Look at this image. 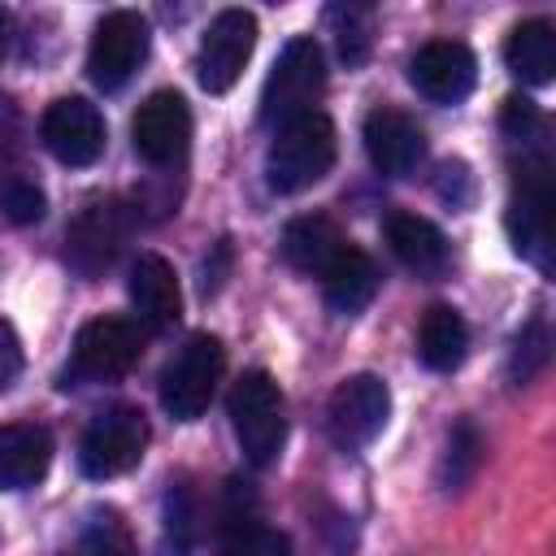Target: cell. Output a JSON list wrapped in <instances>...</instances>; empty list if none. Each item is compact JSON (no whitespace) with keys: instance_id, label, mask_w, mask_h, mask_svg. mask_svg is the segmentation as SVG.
Returning a JSON list of instances; mask_svg holds the SVG:
<instances>
[{"instance_id":"6da1fadb","label":"cell","mask_w":556,"mask_h":556,"mask_svg":"<svg viewBox=\"0 0 556 556\" xmlns=\"http://www.w3.org/2000/svg\"><path fill=\"white\" fill-rule=\"evenodd\" d=\"M334 152H339L334 122L321 109L282 122L274 130V143H269V156H265V182H269V191L274 195L308 191L313 182H321L330 174Z\"/></svg>"},{"instance_id":"7a4b0ae2","label":"cell","mask_w":556,"mask_h":556,"mask_svg":"<svg viewBox=\"0 0 556 556\" xmlns=\"http://www.w3.org/2000/svg\"><path fill=\"white\" fill-rule=\"evenodd\" d=\"M226 413H230V426H235L243 460L252 469L274 465L282 443H287V400H282V387L265 369H248L230 387Z\"/></svg>"},{"instance_id":"3957f363","label":"cell","mask_w":556,"mask_h":556,"mask_svg":"<svg viewBox=\"0 0 556 556\" xmlns=\"http://www.w3.org/2000/svg\"><path fill=\"white\" fill-rule=\"evenodd\" d=\"M326 91V56H321V43L313 35H295L287 39V48L278 52L269 78H265V91H261V122L265 126H282L300 113H313L317 100Z\"/></svg>"},{"instance_id":"277c9868","label":"cell","mask_w":556,"mask_h":556,"mask_svg":"<svg viewBox=\"0 0 556 556\" xmlns=\"http://www.w3.org/2000/svg\"><path fill=\"white\" fill-rule=\"evenodd\" d=\"M222 369H226V348L217 334H191L178 356L165 365L161 374V408L174 417V421H195L204 417V408L213 404L217 395V382H222Z\"/></svg>"},{"instance_id":"5b68a950","label":"cell","mask_w":556,"mask_h":556,"mask_svg":"<svg viewBox=\"0 0 556 556\" xmlns=\"http://www.w3.org/2000/svg\"><path fill=\"white\" fill-rule=\"evenodd\" d=\"M148 447V421L135 404H113L91 417L83 443H78V465L87 478L104 482L117 473H130L143 460Z\"/></svg>"},{"instance_id":"8992f818","label":"cell","mask_w":556,"mask_h":556,"mask_svg":"<svg viewBox=\"0 0 556 556\" xmlns=\"http://www.w3.org/2000/svg\"><path fill=\"white\" fill-rule=\"evenodd\" d=\"M508 235L521 256H530L543 274L552 269V169L543 152L526 156L517 169V187L508 200Z\"/></svg>"},{"instance_id":"52a82bcc","label":"cell","mask_w":556,"mask_h":556,"mask_svg":"<svg viewBox=\"0 0 556 556\" xmlns=\"http://www.w3.org/2000/svg\"><path fill=\"white\" fill-rule=\"evenodd\" d=\"M148 43H152V26L143 13L135 9H113L100 17L96 35H91V48H87V74L96 87L104 91H117L148 56Z\"/></svg>"},{"instance_id":"ba28073f","label":"cell","mask_w":556,"mask_h":556,"mask_svg":"<svg viewBox=\"0 0 556 556\" xmlns=\"http://www.w3.org/2000/svg\"><path fill=\"white\" fill-rule=\"evenodd\" d=\"M387 417H391V387L378 374H352V378H343L334 387V395H330V408H326L330 439L343 452L369 447L382 434Z\"/></svg>"},{"instance_id":"9c48e42d","label":"cell","mask_w":556,"mask_h":556,"mask_svg":"<svg viewBox=\"0 0 556 556\" xmlns=\"http://www.w3.org/2000/svg\"><path fill=\"white\" fill-rule=\"evenodd\" d=\"M252 48H256V17L248 9H222L204 39H200V52H195V78L208 96H222L239 83L243 65L252 61Z\"/></svg>"},{"instance_id":"30bf717a","label":"cell","mask_w":556,"mask_h":556,"mask_svg":"<svg viewBox=\"0 0 556 556\" xmlns=\"http://www.w3.org/2000/svg\"><path fill=\"white\" fill-rule=\"evenodd\" d=\"M39 135H43V148L61 161V165H96L100 152H104V117L91 100L83 96H61L43 109V122H39Z\"/></svg>"},{"instance_id":"8fae6325","label":"cell","mask_w":556,"mask_h":556,"mask_svg":"<svg viewBox=\"0 0 556 556\" xmlns=\"http://www.w3.org/2000/svg\"><path fill=\"white\" fill-rule=\"evenodd\" d=\"M126 230H130V217H126V208L117 200H91L70 222V230H65V256H70V265L83 278H100L117 261V252L126 243Z\"/></svg>"},{"instance_id":"7c38bea8","label":"cell","mask_w":556,"mask_h":556,"mask_svg":"<svg viewBox=\"0 0 556 556\" xmlns=\"http://www.w3.org/2000/svg\"><path fill=\"white\" fill-rule=\"evenodd\" d=\"M135 152L148 165H174L191 148V109L178 91H152L130 122Z\"/></svg>"},{"instance_id":"4fadbf2b","label":"cell","mask_w":556,"mask_h":556,"mask_svg":"<svg viewBox=\"0 0 556 556\" xmlns=\"http://www.w3.org/2000/svg\"><path fill=\"white\" fill-rule=\"evenodd\" d=\"M143 352V330L130 317H91L74 339V374L122 378Z\"/></svg>"},{"instance_id":"5bb4252c","label":"cell","mask_w":556,"mask_h":556,"mask_svg":"<svg viewBox=\"0 0 556 556\" xmlns=\"http://www.w3.org/2000/svg\"><path fill=\"white\" fill-rule=\"evenodd\" d=\"M408 83L434 104H460L478 83V61L460 39H430L413 52Z\"/></svg>"},{"instance_id":"9a60e30c","label":"cell","mask_w":556,"mask_h":556,"mask_svg":"<svg viewBox=\"0 0 556 556\" xmlns=\"http://www.w3.org/2000/svg\"><path fill=\"white\" fill-rule=\"evenodd\" d=\"M365 152H369V161H374L378 174L408 178L426 161V130L404 109L382 104V109H374L365 117Z\"/></svg>"},{"instance_id":"2e32d148","label":"cell","mask_w":556,"mask_h":556,"mask_svg":"<svg viewBox=\"0 0 556 556\" xmlns=\"http://www.w3.org/2000/svg\"><path fill=\"white\" fill-rule=\"evenodd\" d=\"M126 291H130V304H135V313L148 330H169L182 317V287H178L174 265L161 252H139L135 256Z\"/></svg>"},{"instance_id":"e0dca14e","label":"cell","mask_w":556,"mask_h":556,"mask_svg":"<svg viewBox=\"0 0 556 556\" xmlns=\"http://www.w3.org/2000/svg\"><path fill=\"white\" fill-rule=\"evenodd\" d=\"M52 465V434L39 421L0 426V491L35 486Z\"/></svg>"},{"instance_id":"ac0fdd59","label":"cell","mask_w":556,"mask_h":556,"mask_svg":"<svg viewBox=\"0 0 556 556\" xmlns=\"http://www.w3.org/2000/svg\"><path fill=\"white\" fill-rule=\"evenodd\" d=\"M343 248H348V235L326 213H304V217L287 222V230H282V256H287V265L300 269V274H308V278H321L339 261Z\"/></svg>"},{"instance_id":"d6986e66","label":"cell","mask_w":556,"mask_h":556,"mask_svg":"<svg viewBox=\"0 0 556 556\" xmlns=\"http://www.w3.org/2000/svg\"><path fill=\"white\" fill-rule=\"evenodd\" d=\"M387 243L395 252V261L421 278H439L447 269V239L434 222L417 217V213H391L387 217Z\"/></svg>"},{"instance_id":"ffe728a7","label":"cell","mask_w":556,"mask_h":556,"mask_svg":"<svg viewBox=\"0 0 556 556\" xmlns=\"http://www.w3.org/2000/svg\"><path fill=\"white\" fill-rule=\"evenodd\" d=\"M504 65L526 87H547L556 78V30H552V22L534 17V22L513 26L508 39H504Z\"/></svg>"},{"instance_id":"44dd1931","label":"cell","mask_w":556,"mask_h":556,"mask_svg":"<svg viewBox=\"0 0 556 556\" xmlns=\"http://www.w3.org/2000/svg\"><path fill=\"white\" fill-rule=\"evenodd\" d=\"M378 265H374V256L369 252H361L356 243H348L343 252H339V261L321 274V287H326V304L334 308V313H343V317H352V313H361L374 295H378Z\"/></svg>"},{"instance_id":"7402d4cb","label":"cell","mask_w":556,"mask_h":556,"mask_svg":"<svg viewBox=\"0 0 556 556\" xmlns=\"http://www.w3.org/2000/svg\"><path fill=\"white\" fill-rule=\"evenodd\" d=\"M469 352V326L456 308L447 304H430L421 313V326H417V356L426 369L434 374H452Z\"/></svg>"},{"instance_id":"603a6c76","label":"cell","mask_w":556,"mask_h":556,"mask_svg":"<svg viewBox=\"0 0 556 556\" xmlns=\"http://www.w3.org/2000/svg\"><path fill=\"white\" fill-rule=\"evenodd\" d=\"M265 530L261 521V500L248 482L230 478L222 508H217V552L222 556H248V547L256 543V534Z\"/></svg>"},{"instance_id":"cb8c5ba5","label":"cell","mask_w":556,"mask_h":556,"mask_svg":"<svg viewBox=\"0 0 556 556\" xmlns=\"http://www.w3.org/2000/svg\"><path fill=\"white\" fill-rule=\"evenodd\" d=\"M326 26L334 30V48L348 65H361L369 56L374 43V9L369 4H330L326 9Z\"/></svg>"},{"instance_id":"d4e9b609","label":"cell","mask_w":556,"mask_h":556,"mask_svg":"<svg viewBox=\"0 0 556 556\" xmlns=\"http://www.w3.org/2000/svg\"><path fill=\"white\" fill-rule=\"evenodd\" d=\"M482 465V434L473 421H456V430L447 434V456H443V486L460 491Z\"/></svg>"},{"instance_id":"484cf974","label":"cell","mask_w":556,"mask_h":556,"mask_svg":"<svg viewBox=\"0 0 556 556\" xmlns=\"http://www.w3.org/2000/svg\"><path fill=\"white\" fill-rule=\"evenodd\" d=\"M78 552L83 556H139L126 521L117 513H109V508L104 513H91V521L78 534Z\"/></svg>"},{"instance_id":"4316f807","label":"cell","mask_w":556,"mask_h":556,"mask_svg":"<svg viewBox=\"0 0 556 556\" xmlns=\"http://www.w3.org/2000/svg\"><path fill=\"white\" fill-rule=\"evenodd\" d=\"M500 130H504L513 143H521L526 152H539V148H543V135H547L543 113H539L526 96H508V100H504V109H500Z\"/></svg>"},{"instance_id":"83f0119b","label":"cell","mask_w":556,"mask_h":556,"mask_svg":"<svg viewBox=\"0 0 556 556\" xmlns=\"http://www.w3.org/2000/svg\"><path fill=\"white\" fill-rule=\"evenodd\" d=\"M547 326H543V317H534V321H526V330L513 339V361H508V369H513V382H530L543 365H547Z\"/></svg>"},{"instance_id":"f1b7e54d","label":"cell","mask_w":556,"mask_h":556,"mask_svg":"<svg viewBox=\"0 0 556 556\" xmlns=\"http://www.w3.org/2000/svg\"><path fill=\"white\" fill-rule=\"evenodd\" d=\"M165 530L178 547H191L200 539V495L187 482H178L165 500Z\"/></svg>"},{"instance_id":"f546056e","label":"cell","mask_w":556,"mask_h":556,"mask_svg":"<svg viewBox=\"0 0 556 556\" xmlns=\"http://www.w3.org/2000/svg\"><path fill=\"white\" fill-rule=\"evenodd\" d=\"M0 208H4V217H9V222L30 226V222H39V217H43L48 200H43V191H39L30 178H13V182H4V191H0Z\"/></svg>"},{"instance_id":"4dcf8cb0","label":"cell","mask_w":556,"mask_h":556,"mask_svg":"<svg viewBox=\"0 0 556 556\" xmlns=\"http://www.w3.org/2000/svg\"><path fill=\"white\" fill-rule=\"evenodd\" d=\"M22 369V343L13 334L9 321H0V387H9V378Z\"/></svg>"},{"instance_id":"1f68e13d","label":"cell","mask_w":556,"mask_h":556,"mask_svg":"<svg viewBox=\"0 0 556 556\" xmlns=\"http://www.w3.org/2000/svg\"><path fill=\"white\" fill-rule=\"evenodd\" d=\"M226 269H230V243L222 239V243L213 248V256L204 261V278H200V291H204V295H213V291L222 287V278H226Z\"/></svg>"},{"instance_id":"d6a6232c","label":"cell","mask_w":556,"mask_h":556,"mask_svg":"<svg viewBox=\"0 0 556 556\" xmlns=\"http://www.w3.org/2000/svg\"><path fill=\"white\" fill-rule=\"evenodd\" d=\"M248 556H291V539H287L282 530H269V526H265V530L256 534V543L248 547Z\"/></svg>"},{"instance_id":"836d02e7","label":"cell","mask_w":556,"mask_h":556,"mask_svg":"<svg viewBox=\"0 0 556 556\" xmlns=\"http://www.w3.org/2000/svg\"><path fill=\"white\" fill-rule=\"evenodd\" d=\"M4 43H9V13H0V56H4Z\"/></svg>"},{"instance_id":"e575fe53","label":"cell","mask_w":556,"mask_h":556,"mask_svg":"<svg viewBox=\"0 0 556 556\" xmlns=\"http://www.w3.org/2000/svg\"><path fill=\"white\" fill-rule=\"evenodd\" d=\"M70 556H83V552H78V547H74V552H70Z\"/></svg>"}]
</instances>
